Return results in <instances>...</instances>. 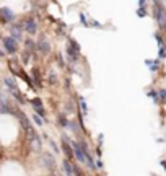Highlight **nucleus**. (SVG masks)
Listing matches in <instances>:
<instances>
[{
	"label": "nucleus",
	"mask_w": 166,
	"mask_h": 176,
	"mask_svg": "<svg viewBox=\"0 0 166 176\" xmlns=\"http://www.w3.org/2000/svg\"><path fill=\"white\" fill-rule=\"evenodd\" d=\"M72 149H73V155H75V158H77L80 163H87V153L83 152L82 145L73 142V144H72Z\"/></svg>",
	"instance_id": "nucleus-1"
},
{
	"label": "nucleus",
	"mask_w": 166,
	"mask_h": 176,
	"mask_svg": "<svg viewBox=\"0 0 166 176\" xmlns=\"http://www.w3.org/2000/svg\"><path fill=\"white\" fill-rule=\"evenodd\" d=\"M155 20L158 21L160 28H166V15L160 5H156V8H155Z\"/></svg>",
	"instance_id": "nucleus-2"
},
{
	"label": "nucleus",
	"mask_w": 166,
	"mask_h": 176,
	"mask_svg": "<svg viewBox=\"0 0 166 176\" xmlns=\"http://www.w3.org/2000/svg\"><path fill=\"white\" fill-rule=\"evenodd\" d=\"M21 26L25 28V30L30 33V35H34V33L38 31V23H36V20H34V18H28V20H25Z\"/></svg>",
	"instance_id": "nucleus-3"
},
{
	"label": "nucleus",
	"mask_w": 166,
	"mask_h": 176,
	"mask_svg": "<svg viewBox=\"0 0 166 176\" xmlns=\"http://www.w3.org/2000/svg\"><path fill=\"white\" fill-rule=\"evenodd\" d=\"M3 47H5L7 52L15 54L16 52V39L15 38H5L3 39Z\"/></svg>",
	"instance_id": "nucleus-4"
},
{
	"label": "nucleus",
	"mask_w": 166,
	"mask_h": 176,
	"mask_svg": "<svg viewBox=\"0 0 166 176\" xmlns=\"http://www.w3.org/2000/svg\"><path fill=\"white\" fill-rule=\"evenodd\" d=\"M36 47L41 51L43 54H49V52H51V44L47 43V39H46L44 36L39 38V41L36 43Z\"/></svg>",
	"instance_id": "nucleus-5"
},
{
	"label": "nucleus",
	"mask_w": 166,
	"mask_h": 176,
	"mask_svg": "<svg viewBox=\"0 0 166 176\" xmlns=\"http://www.w3.org/2000/svg\"><path fill=\"white\" fill-rule=\"evenodd\" d=\"M0 15H2V21H3V23H7V21H13V20H15V13L11 12L10 8H7V7L0 8Z\"/></svg>",
	"instance_id": "nucleus-6"
},
{
	"label": "nucleus",
	"mask_w": 166,
	"mask_h": 176,
	"mask_svg": "<svg viewBox=\"0 0 166 176\" xmlns=\"http://www.w3.org/2000/svg\"><path fill=\"white\" fill-rule=\"evenodd\" d=\"M43 163H44V166H47L51 170L55 168V158L51 153H43Z\"/></svg>",
	"instance_id": "nucleus-7"
},
{
	"label": "nucleus",
	"mask_w": 166,
	"mask_h": 176,
	"mask_svg": "<svg viewBox=\"0 0 166 176\" xmlns=\"http://www.w3.org/2000/svg\"><path fill=\"white\" fill-rule=\"evenodd\" d=\"M31 103H33V106H34V111H36L39 116H44V108H43L41 100H39V98H36V100H33Z\"/></svg>",
	"instance_id": "nucleus-8"
},
{
	"label": "nucleus",
	"mask_w": 166,
	"mask_h": 176,
	"mask_svg": "<svg viewBox=\"0 0 166 176\" xmlns=\"http://www.w3.org/2000/svg\"><path fill=\"white\" fill-rule=\"evenodd\" d=\"M62 168H64V171H65L67 176H73V173H75V171H73V166L70 165V162H68V160L62 162Z\"/></svg>",
	"instance_id": "nucleus-9"
},
{
	"label": "nucleus",
	"mask_w": 166,
	"mask_h": 176,
	"mask_svg": "<svg viewBox=\"0 0 166 176\" xmlns=\"http://www.w3.org/2000/svg\"><path fill=\"white\" fill-rule=\"evenodd\" d=\"M67 52H68V57H70L72 60H77V59H78V55H80V51H77L75 47H72L70 44L67 46Z\"/></svg>",
	"instance_id": "nucleus-10"
},
{
	"label": "nucleus",
	"mask_w": 166,
	"mask_h": 176,
	"mask_svg": "<svg viewBox=\"0 0 166 176\" xmlns=\"http://www.w3.org/2000/svg\"><path fill=\"white\" fill-rule=\"evenodd\" d=\"M70 147H72V145H68L67 140L62 142V150H64V153L67 155V158H72V155H73V149H70Z\"/></svg>",
	"instance_id": "nucleus-11"
},
{
	"label": "nucleus",
	"mask_w": 166,
	"mask_h": 176,
	"mask_svg": "<svg viewBox=\"0 0 166 176\" xmlns=\"http://www.w3.org/2000/svg\"><path fill=\"white\" fill-rule=\"evenodd\" d=\"M31 147H33V150H41V140H39V137L36 135V137H33L31 139Z\"/></svg>",
	"instance_id": "nucleus-12"
},
{
	"label": "nucleus",
	"mask_w": 166,
	"mask_h": 176,
	"mask_svg": "<svg viewBox=\"0 0 166 176\" xmlns=\"http://www.w3.org/2000/svg\"><path fill=\"white\" fill-rule=\"evenodd\" d=\"M11 38H15V39H21V31H20V28H16V26L11 28Z\"/></svg>",
	"instance_id": "nucleus-13"
},
{
	"label": "nucleus",
	"mask_w": 166,
	"mask_h": 176,
	"mask_svg": "<svg viewBox=\"0 0 166 176\" xmlns=\"http://www.w3.org/2000/svg\"><path fill=\"white\" fill-rule=\"evenodd\" d=\"M80 106H82L83 114H87V113H88V106H87V101H85L83 98H80Z\"/></svg>",
	"instance_id": "nucleus-14"
},
{
	"label": "nucleus",
	"mask_w": 166,
	"mask_h": 176,
	"mask_svg": "<svg viewBox=\"0 0 166 176\" xmlns=\"http://www.w3.org/2000/svg\"><path fill=\"white\" fill-rule=\"evenodd\" d=\"M147 65H150L152 67V72H156L158 70V62H152V60H147Z\"/></svg>",
	"instance_id": "nucleus-15"
},
{
	"label": "nucleus",
	"mask_w": 166,
	"mask_h": 176,
	"mask_svg": "<svg viewBox=\"0 0 166 176\" xmlns=\"http://www.w3.org/2000/svg\"><path fill=\"white\" fill-rule=\"evenodd\" d=\"M33 119H34V121H36V124H38V126H43V119H41V116H39V114H36V113H34V116H33Z\"/></svg>",
	"instance_id": "nucleus-16"
},
{
	"label": "nucleus",
	"mask_w": 166,
	"mask_h": 176,
	"mask_svg": "<svg viewBox=\"0 0 166 176\" xmlns=\"http://www.w3.org/2000/svg\"><path fill=\"white\" fill-rule=\"evenodd\" d=\"M148 96H150V98H152L153 101H156V103L160 101V98H158V93H156V92H148Z\"/></svg>",
	"instance_id": "nucleus-17"
},
{
	"label": "nucleus",
	"mask_w": 166,
	"mask_h": 176,
	"mask_svg": "<svg viewBox=\"0 0 166 176\" xmlns=\"http://www.w3.org/2000/svg\"><path fill=\"white\" fill-rule=\"evenodd\" d=\"M25 46H26V49H28V51H33V49H34V43L31 41V39H28V41L25 43Z\"/></svg>",
	"instance_id": "nucleus-18"
},
{
	"label": "nucleus",
	"mask_w": 166,
	"mask_h": 176,
	"mask_svg": "<svg viewBox=\"0 0 166 176\" xmlns=\"http://www.w3.org/2000/svg\"><path fill=\"white\" fill-rule=\"evenodd\" d=\"M49 83H57V75H55V73L54 72H51V77H49Z\"/></svg>",
	"instance_id": "nucleus-19"
},
{
	"label": "nucleus",
	"mask_w": 166,
	"mask_h": 176,
	"mask_svg": "<svg viewBox=\"0 0 166 176\" xmlns=\"http://www.w3.org/2000/svg\"><path fill=\"white\" fill-rule=\"evenodd\" d=\"M137 15H139V16H145V15H147V10H145V7H140L139 10H137Z\"/></svg>",
	"instance_id": "nucleus-20"
},
{
	"label": "nucleus",
	"mask_w": 166,
	"mask_h": 176,
	"mask_svg": "<svg viewBox=\"0 0 166 176\" xmlns=\"http://www.w3.org/2000/svg\"><path fill=\"white\" fill-rule=\"evenodd\" d=\"M59 122L62 124V126H68V121H67L64 116H60V117H59Z\"/></svg>",
	"instance_id": "nucleus-21"
},
{
	"label": "nucleus",
	"mask_w": 166,
	"mask_h": 176,
	"mask_svg": "<svg viewBox=\"0 0 166 176\" xmlns=\"http://www.w3.org/2000/svg\"><path fill=\"white\" fill-rule=\"evenodd\" d=\"M160 100L166 101V90H161V92H160Z\"/></svg>",
	"instance_id": "nucleus-22"
},
{
	"label": "nucleus",
	"mask_w": 166,
	"mask_h": 176,
	"mask_svg": "<svg viewBox=\"0 0 166 176\" xmlns=\"http://www.w3.org/2000/svg\"><path fill=\"white\" fill-rule=\"evenodd\" d=\"M160 57H166V51H164V47L163 46H160Z\"/></svg>",
	"instance_id": "nucleus-23"
},
{
	"label": "nucleus",
	"mask_w": 166,
	"mask_h": 176,
	"mask_svg": "<svg viewBox=\"0 0 166 176\" xmlns=\"http://www.w3.org/2000/svg\"><path fill=\"white\" fill-rule=\"evenodd\" d=\"M57 62H59V65L62 67V69H64V67H65V60H64V59H62V57H60V55H59V57H57Z\"/></svg>",
	"instance_id": "nucleus-24"
},
{
	"label": "nucleus",
	"mask_w": 166,
	"mask_h": 176,
	"mask_svg": "<svg viewBox=\"0 0 166 176\" xmlns=\"http://www.w3.org/2000/svg\"><path fill=\"white\" fill-rule=\"evenodd\" d=\"M68 126H70V129H73V130H78L77 122H68Z\"/></svg>",
	"instance_id": "nucleus-25"
},
{
	"label": "nucleus",
	"mask_w": 166,
	"mask_h": 176,
	"mask_svg": "<svg viewBox=\"0 0 166 176\" xmlns=\"http://www.w3.org/2000/svg\"><path fill=\"white\" fill-rule=\"evenodd\" d=\"M28 60H30V54H28V52H25V54H23V62L26 64Z\"/></svg>",
	"instance_id": "nucleus-26"
},
{
	"label": "nucleus",
	"mask_w": 166,
	"mask_h": 176,
	"mask_svg": "<svg viewBox=\"0 0 166 176\" xmlns=\"http://www.w3.org/2000/svg\"><path fill=\"white\" fill-rule=\"evenodd\" d=\"M145 2H147V0H139V7H145V5H147Z\"/></svg>",
	"instance_id": "nucleus-27"
},
{
	"label": "nucleus",
	"mask_w": 166,
	"mask_h": 176,
	"mask_svg": "<svg viewBox=\"0 0 166 176\" xmlns=\"http://www.w3.org/2000/svg\"><path fill=\"white\" fill-rule=\"evenodd\" d=\"M96 168H101V170H103V162H101V160L96 162Z\"/></svg>",
	"instance_id": "nucleus-28"
},
{
	"label": "nucleus",
	"mask_w": 166,
	"mask_h": 176,
	"mask_svg": "<svg viewBox=\"0 0 166 176\" xmlns=\"http://www.w3.org/2000/svg\"><path fill=\"white\" fill-rule=\"evenodd\" d=\"M3 55H5V52H3L2 49H0V57H3Z\"/></svg>",
	"instance_id": "nucleus-29"
}]
</instances>
